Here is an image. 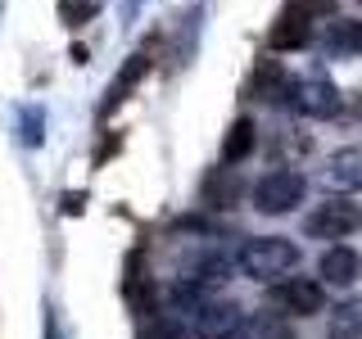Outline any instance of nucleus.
I'll list each match as a JSON object with an SVG mask.
<instances>
[{"instance_id": "f257e3e1", "label": "nucleus", "mask_w": 362, "mask_h": 339, "mask_svg": "<svg viewBox=\"0 0 362 339\" xmlns=\"http://www.w3.org/2000/svg\"><path fill=\"white\" fill-rule=\"evenodd\" d=\"M299 263H303V249L294 240H286V235H254V240H245L240 254H235V267H240L249 280H258V285H276V280L294 276Z\"/></svg>"}, {"instance_id": "f03ea898", "label": "nucleus", "mask_w": 362, "mask_h": 339, "mask_svg": "<svg viewBox=\"0 0 362 339\" xmlns=\"http://www.w3.org/2000/svg\"><path fill=\"white\" fill-rule=\"evenodd\" d=\"M303 195H308V181L294 167H272V172H263L254 181V208L267 213V218L290 213L294 203H303Z\"/></svg>"}, {"instance_id": "7ed1b4c3", "label": "nucleus", "mask_w": 362, "mask_h": 339, "mask_svg": "<svg viewBox=\"0 0 362 339\" xmlns=\"http://www.w3.org/2000/svg\"><path fill=\"white\" fill-rule=\"evenodd\" d=\"M354 231H362V208L344 195L322 199L308 218H303V235H313V240H344V235H354Z\"/></svg>"}, {"instance_id": "20e7f679", "label": "nucleus", "mask_w": 362, "mask_h": 339, "mask_svg": "<svg viewBox=\"0 0 362 339\" xmlns=\"http://www.w3.org/2000/svg\"><path fill=\"white\" fill-rule=\"evenodd\" d=\"M286 105L303 118H335L344 100H339V86L326 73H303V77H290Z\"/></svg>"}, {"instance_id": "39448f33", "label": "nucleus", "mask_w": 362, "mask_h": 339, "mask_svg": "<svg viewBox=\"0 0 362 339\" xmlns=\"http://www.w3.org/2000/svg\"><path fill=\"white\" fill-rule=\"evenodd\" d=\"M272 308L281 316H317L326 308V280L308 276H286L272 285Z\"/></svg>"}, {"instance_id": "423d86ee", "label": "nucleus", "mask_w": 362, "mask_h": 339, "mask_svg": "<svg viewBox=\"0 0 362 339\" xmlns=\"http://www.w3.org/2000/svg\"><path fill=\"white\" fill-rule=\"evenodd\" d=\"M245 331V312L231 299H204L195 316V339H235Z\"/></svg>"}, {"instance_id": "0eeeda50", "label": "nucleus", "mask_w": 362, "mask_h": 339, "mask_svg": "<svg viewBox=\"0 0 362 339\" xmlns=\"http://www.w3.org/2000/svg\"><path fill=\"white\" fill-rule=\"evenodd\" d=\"M313 41V14L299 5H290L286 14L276 18V28L267 32V45L272 50H303V45Z\"/></svg>"}, {"instance_id": "6e6552de", "label": "nucleus", "mask_w": 362, "mask_h": 339, "mask_svg": "<svg viewBox=\"0 0 362 339\" xmlns=\"http://www.w3.org/2000/svg\"><path fill=\"white\" fill-rule=\"evenodd\" d=\"M322 181L331 190H362V150H358V145H344V150L326 154Z\"/></svg>"}, {"instance_id": "1a4fd4ad", "label": "nucleus", "mask_w": 362, "mask_h": 339, "mask_svg": "<svg viewBox=\"0 0 362 339\" xmlns=\"http://www.w3.org/2000/svg\"><path fill=\"white\" fill-rule=\"evenodd\" d=\"M358 271H362V258H358V249H349V244H331L322 258H317V276L326 280V285H354L358 280Z\"/></svg>"}, {"instance_id": "9d476101", "label": "nucleus", "mask_w": 362, "mask_h": 339, "mask_svg": "<svg viewBox=\"0 0 362 339\" xmlns=\"http://www.w3.org/2000/svg\"><path fill=\"white\" fill-rule=\"evenodd\" d=\"M322 54L331 59H354L362 54V18H331L322 28Z\"/></svg>"}, {"instance_id": "9b49d317", "label": "nucleus", "mask_w": 362, "mask_h": 339, "mask_svg": "<svg viewBox=\"0 0 362 339\" xmlns=\"http://www.w3.org/2000/svg\"><path fill=\"white\" fill-rule=\"evenodd\" d=\"M249 95L263 100V105H276V100L290 95V73L276 59H258L254 73H249Z\"/></svg>"}, {"instance_id": "f8f14e48", "label": "nucleus", "mask_w": 362, "mask_h": 339, "mask_svg": "<svg viewBox=\"0 0 362 339\" xmlns=\"http://www.w3.org/2000/svg\"><path fill=\"white\" fill-rule=\"evenodd\" d=\"M145 73H150V54H145V50H136L132 59L122 64V73L113 77V86L105 90V105H100V113H113V109H118L122 100H127L132 90L141 86V77H145Z\"/></svg>"}, {"instance_id": "ddd939ff", "label": "nucleus", "mask_w": 362, "mask_h": 339, "mask_svg": "<svg viewBox=\"0 0 362 339\" xmlns=\"http://www.w3.org/2000/svg\"><path fill=\"white\" fill-rule=\"evenodd\" d=\"M254 145H258V127H254V118H235L231 122V131H226V141H222V163H245L249 154H254Z\"/></svg>"}, {"instance_id": "4468645a", "label": "nucleus", "mask_w": 362, "mask_h": 339, "mask_svg": "<svg viewBox=\"0 0 362 339\" xmlns=\"http://www.w3.org/2000/svg\"><path fill=\"white\" fill-rule=\"evenodd\" d=\"M326 339H362V299H344L326 316Z\"/></svg>"}, {"instance_id": "2eb2a0df", "label": "nucleus", "mask_w": 362, "mask_h": 339, "mask_svg": "<svg viewBox=\"0 0 362 339\" xmlns=\"http://www.w3.org/2000/svg\"><path fill=\"white\" fill-rule=\"evenodd\" d=\"M240 339H290V326L286 316H254V321H245Z\"/></svg>"}, {"instance_id": "dca6fc26", "label": "nucleus", "mask_w": 362, "mask_h": 339, "mask_svg": "<svg viewBox=\"0 0 362 339\" xmlns=\"http://www.w3.org/2000/svg\"><path fill=\"white\" fill-rule=\"evenodd\" d=\"M195 331H186V326L177 321V316H168V312H158L150 326L141 331V339H190Z\"/></svg>"}, {"instance_id": "f3484780", "label": "nucleus", "mask_w": 362, "mask_h": 339, "mask_svg": "<svg viewBox=\"0 0 362 339\" xmlns=\"http://www.w3.org/2000/svg\"><path fill=\"white\" fill-rule=\"evenodd\" d=\"M204 190H209V199H222V208H226V203L235 199V181H231V163H226V167H218V172L209 177V186H204Z\"/></svg>"}, {"instance_id": "a211bd4d", "label": "nucleus", "mask_w": 362, "mask_h": 339, "mask_svg": "<svg viewBox=\"0 0 362 339\" xmlns=\"http://www.w3.org/2000/svg\"><path fill=\"white\" fill-rule=\"evenodd\" d=\"M90 14H95V0H64L68 28H73V23H82V18H90Z\"/></svg>"}, {"instance_id": "6ab92c4d", "label": "nucleus", "mask_w": 362, "mask_h": 339, "mask_svg": "<svg viewBox=\"0 0 362 339\" xmlns=\"http://www.w3.org/2000/svg\"><path fill=\"white\" fill-rule=\"evenodd\" d=\"M82 199L86 195H64V213H82Z\"/></svg>"}, {"instance_id": "aec40b11", "label": "nucleus", "mask_w": 362, "mask_h": 339, "mask_svg": "<svg viewBox=\"0 0 362 339\" xmlns=\"http://www.w3.org/2000/svg\"><path fill=\"white\" fill-rule=\"evenodd\" d=\"M45 339H64V335H59V321H54L50 312H45Z\"/></svg>"}]
</instances>
